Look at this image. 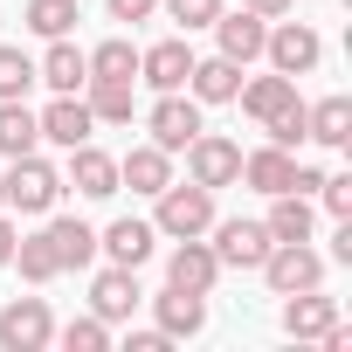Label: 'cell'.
<instances>
[{
  "label": "cell",
  "mask_w": 352,
  "mask_h": 352,
  "mask_svg": "<svg viewBox=\"0 0 352 352\" xmlns=\"http://www.w3.org/2000/svg\"><path fill=\"white\" fill-rule=\"evenodd\" d=\"M90 76H118V83H138V49H131L124 35L97 42V49H90Z\"/></svg>",
  "instance_id": "f1b7e54d"
},
{
  "label": "cell",
  "mask_w": 352,
  "mask_h": 352,
  "mask_svg": "<svg viewBox=\"0 0 352 352\" xmlns=\"http://www.w3.org/2000/svg\"><path fill=\"white\" fill-rule=\"evenodd\" d=\"M331 324H338V304H331V297L290 290V304H283V331H290V338H324Z\"/></svg>",
  "instance_id": "44dd1931"
},
{
  "label": "cell",
  "mask_w": 352,
  "mask_h": 352,
  "mask_svg": "<svg viewBox=\"0 0 352 352\" xmlns=\"http://www.w3.org/2000/svg\"><path fill=\"white\" fill-rule=\"evenodd\" d=\"M331 263H352V214H345L338 235H331Z\"/></svg>",
  "instance_id": "8d00e7d4"
},
{
  "label": "cell",
  "mask_w": 352,
  "mask_h": 352,
  "mask_svg": "<svg viewBox=\"0 0 352 352\" xmlns=\"http://www.w3.org/2000/svg\"><path fill=\"white\" fill-rule=\"evenodd\" d=\"M83 90H90L83 104H90L97 124H131V111H138V90H131V83H118V76H90Z\"/></svg>",
  "instance_id": "d4e9b609"
},
{
  "label": "cell",
  "mask_w": 352,
  "mask_h": 352,
  "mask_svg": "<svg viewBox=\"0 0 352 352\" xmlns=\"http://www.w3.org/2000/svg\"><path fill=\"white\" fill-rule=\"evenodd\" d=\"M28 283H49V276H63V263H56V249H49V235H21L14 242V256H8Z\"/></svg>",
  "instance_id": "f546056e"
},
{
  "label": "cell",
  "mask_w": 352,
  "mask_h": 352,
  "mask_svg": "<svg viewBox=\"0 0 352 352\" xmlns=\"http://www.w3.org/2000/svg\"><path fill=\"white\" fill-rule=\"evenodd\" d=\"M118 187H131V194H159V187H173V152H159V145H131V152L118 159Z\"/></svg>",
  "instance_id": "2e32d148"
},
{
  "label": "cell",
  "mask_w": 352,
  "mask_h": 352,
  "mask_svg": "<svg viewBox=\"0 0 352 352\" xmlns=\"http://www.w3.org/2000/svg\"><path fill=\"white\" fill-rule=\"evenodd\" d=\"M159 0H111V21H152Z\"/></svg>",
  "instance_id": "d590c367"
},
{
  "label": "cell",
  "mask_w": 352,
  "mask_h": 352,
  "mask_svg": "<svg viewBox=\"0 0 352 352\" xmlns=\"http://www.w3.org/2000/svg\"><path fill=\"white\" fill-rule=\"evenodd\" d=\"M14 242H21V235H14V221H8V208H0V270H8V256H14Z\"/></svg>",
  "instance_id": "ab89813d"
},
{
  "label": "cell",
  "mask_w": 352,
  "mask_h": 352,
  "mask_svg": "<svg viewBox=\"0 0 352 352\" xmlns=\"http://www.w3.org/2000/svg\"><path fill=\"white\" fill-rule=\"evenodd\" d=\"M152 242H159V228H152V221H131V214L97 235V249H104L111 263H124V270H145V263H152Z\"/></svg>",
  "instance_id": "9a60e30c"
},
{
  "label": "cell",
  "mask_w": 352,
  "mask_h": 352,
  "mask_svg": "<svg viewBox=\"0 0 352 352\" xmlns=\"http://www.w3.org/2000/svg\"><path fill=\"white\" fill-rule=\"evenodd\" d=\"M290 173H297V159H290L283 145H263V152H242V173H235V180H249L256 194H290Z\"/></svg>",
  "instance_id": "7402d4cb"
},
{
  "label": "cell",
  "mask_w": 352,
  "mask_h": 352,
  "mask_svg": "<svg viewBox=\"0 0 352 352\" xmlns=\"http://www.w3.org/2000/svg\"><path fill=\"white\" fill-rule=\"evenodd\" d=\"M63 201V173L42 159V152H21L14 166H8V208H21V214H49Z\"/></svg>",
  "instance_id": "7a4b0ae2"
},
{
  "label": "cell",
  "mask_w": 352,
  "mask_h": 352,
  "mask_svg": "<svg viewBox=\"0 0 352 352\" xmlns=\"http://www.w3.org/2000/svg\"><path fill=\"white\" fill-rule=\"evenodd\" d=\"M145 131H152V145H159V152H187V145H194V131H201V104H194L187 90H159V104H152Z\"/></svg>",
  "instance_id": "5b68a950"
},
{
  "label": "cell",
  "mask_w": 352,
  "mask_h": 352,
  "mask_svg": "<svg viewBox=\"0 0 352 352\" xmlns=\"http://www.w3.org/2000/svg\"><path fill=\"white\" fill-rule=\"evenodd\" d=\"M56 338V318L42 297H14V304H0V352H42Z\"/></svg>",
  "instance_id": "8992f818"
},
{
  "label": "cell",
  "mask_w": 352,
  "mask_h": 352,
  "mask_svg": "<svg viewBox=\"0 0 352 352\" xmlns=\"http://www.w3.org/2000/svg\"><path fill=\"white\" fill-rule=\"evenodd\" d=\"M214 276H221V263H214V249H208L201 235H187L180 249H173V263H166V283H173V290H194V297H208Z\"/></svg>",
  "instance_id": "4fadbf2b"
},
{
  "label": "cell",
  "mask_w": 352,
  "mask_h": 352,
  "mask_svg": "<svg viewBox=\"0 0 352 352\" xmlns=\"http://www.w3.org/2000/svg\"><path fill=\"white\" fill-rule=\"evenodd\" d=\"M235 97H242V111H249V118H270L276 104H290V97H297V76H283V69H270V76H256V83H242Z\"/></svg>",
  "instance_id": "484cf974"
},
{
  "label": "cell",
  "mask_w": 352,
  "mask_h": 352,
  "mask_svg": "<svg viewBox=\"0 0 352 352\" xmlns=\"http://www.w3.org/2000/svg\"><path fill=\"white\" fill-rule=\"evenodd\" d=\"M318 201H324L331 221H345V214H352V173H324V180H318Z\"/></svg>",
  "instance_id": "e575fe53"
},
{
  "label": "cell",
  "mask_w": 352,
  "mask_h": 352,
  "mask_svg": "<svg viewBox=\"0 0 352 352\" xmlns=\"http://www.w3.org/2000/svg\"><path fill=\"white\" fill-rule=\"evenodd\" d=\"M242 8L263 14V21H283V14H290V0H242Z\"/></svg>",
  "instance_id": "f35d334b"
},
{
  "label": "cell",
  "mask_w": 352,
  "mask_h": 352,
  "mask_svg": "<svg viewBox=\"0 0 352 352\" xmlns=\"http://www.w3.org/2000/svg\"><path fill=\"white\" fill-rule=\"evenodd\" d=\"M214 35H221V56H228L235 69H249V63L263 56V35H270V21H263V14H249V8H235V14L221 8V14H214Z\"/></svg>",
  "instance_id": "30bf717a"
},
{
  "label": "cell",
  "mask_w": 352,
  "mask_h": 352,
  "mask_svg": "<svg viewBox=\"0 0 352 352\" xmlns=\"http://www.w3.org/2000/svg\"><path fill=\"white\" fill-rule=\"evenodd\" d=\"M208 228H214L208 249H214L221 270H263V256H270V228L263 221H242L235 214V221H208Z\"/></svg>",
  "instance_id": "52a82bcc"
},
{
  "label": "cell",
  "mask_w": 352,
  "mask_h": 352,
  "mask_svg": "<svg viewBox=\"0 0 352 352\" xmlns=\"http://www.w3.org/2000/svg\"><path fill=\"white\" fill-rule=\"evenodd\" d=\"M42 235H49V249H56L63 270H90V263H97V228H90V221L49 208V228H42Z\"/></svg>",
  "instance_id": "5bb4252c"
},
{
  "label": "cell",
  "mask_w": 352,
  "mask_h": 352,
  "mask_svg": "<svg viewBox=\"0 0 352 352\" xmlns=\"http://www.w3.org/2000/svg\"><path fill=\"white\" fill-rule=\"evenodd\" d=\"M56 338H63L69 352H104V345H111V324H104V318L90 311V318H69V324H63Z\"/></svg>",
  "instance_id": "1f68e13d"
},
{
  "label": "cell",
  "mask_w": 352,
  "mask_h": 352,
  "mask_svg": "<svg viewBox=\"0 0 352 352\" xmlns=\"http://www.w3.org/2000/svg\"><path fill=\"white\" fill-rule=\"evenodd\" d=\"M21 14H28V28H35L42 42H56V35H69V28L83 21V14H76V0H28Z\"/></svg>",
  "instance_id": "4dcf8cb0"
},
{
  "label": "cell",
  "mask_w": 352,
  "mask_h": 352,
  "mask_svg": "<svg viewBox=\"0 0 352 352\" xmlns=\"http://www.w3.org/2000/svg\"><path fill=\"white\" fill-rule=\"evenodd\" d=\"M28 90H35V63L0 42V97H28Z\"/></svg>",
  "instance_id": "d6a6232c"
},
{
  "label": "cell",
  "mask_w": 352,
  "mask_h": 352,
  "mask_svg": "<svg viewBox=\"0 0 352 352\" xmlns=\"http://www.w3.org/2000/svg\"><path fill=\"white\" fill-rule=\"evenodd\" d=\"M63 187H76L83 201H111V194H118V159H111V152H97L90 138H83V145H69V180H63Z\"/></svg>",
  "instance_id": "9c48e42d"
},
{
  "label": "cell",
  "mask_w": 352,
  "mask_h": 352,
  "mask_svg": "<svg viewBox=\"0 0 352 352\" xmlns=\"http://www.w3.org/2000/svg\"><path fill=\"white\" fill-rule=\"evenodd\" d=\"M235 90H242V69L228 63V56H194V69H187V97L194 104H235Z\"/></svg>",
  "instance_id": "ac0fdd59"
},
{
  "label": "cell",
  "mask_w": 352,
  "mask_h": 352,
  "mask_svg": "<svg viewBox=\"0 0 352 352\" xmlns=\"http://www.w3.org/2000/svg\"><path fill=\"white\" fill-rule=\"evenodd\" d=\"M311 138L318 145H352V97H324V104H311Z\"/></svg>",
  "instance_id": "4316f807"
},
{
  "label": "cell",
  "mask_w": 352,
  "mask_h": 352,
  "mask_svg": "<svg viewBox=\"0 0 352 352\" xmlns=\"http://www.w3.org/2000/svg\"><path fill=\"white\" fill-rule=\"evenodd\" d=\"M263 283H270L276 297H290V290H318V283H324V256H318L311 242H270V256H263Z\"/></svg>",
  "instance_id": "3957f363"
},
{
  "label": "cell",
  "mask_w": 352,
  "mask_h": 352,
  "mask_svg": "<svg viewBox=\"0 0 352 352\" xmlns=\"http://www.w3.org/2000/svg\"><path fill=\"white\" fill-rule=\"evenodd\" d=\"M270 242H311L318 214H311V194H270V214H263Z\"/></svg>",
  "instance_id": "ffe728a7"
},
{
  "label": "cell",
  "mask_w": 352,
  "mask_h": 352,
  "mask_svg": "<svg viewBox=\"0 0 352 352\" xmlns=\"http://www.w3.org/2000/svg\"><path fill=\"white\" fill-rule=\"evenodd\" d=\"M90 311H97L104 324H124V318L138 311V270H124V263L97 270V283H90Z\"/></svg>",
  "instance_id": "7c38bea8"
},
{
  "label": "cell",
  "mask_w": 352,
  "mask_h": 352,
  "mask_svg": "<svg viewBox=\"0 0 352 352\" xmlns=\"http://www.w3.org/2000/svg\"><path fill=\"white\" fill-rule=\"evenodd\" d=\"M235 173H242V145L201 124L194 145H187V180L194 187H235Z\"/></svg>",
  "instance_id": "277c9868"
},
{
  "label": "cell",
  "mask_w": 352,
  "mask_h": 352,
  "mask_svg": "<svg viewBox=\"0 0 352 352\" xmlns=\"http://www.w3.org/2000/svg\"><path fill=\"white\" fill-rule=\"evenodd\" d=\"M159 201V214H152V228L159 235H173V242H187V235H208V221H214V187H159L152 194Z\"/></svg>",
  "instance_id": "6da1fadb"
},
{
  "label": "cell",
  "mask_w": 352,
  "mask_h": 352,
  "mask_svg": "<svg viewBox=\"0 0 352 352\" xmlns=\"http://www.w3.org/2000/svg\"><path fill=\"white\" fill-rule=\"evenodd\" d=\"M35 124H42V138H49V145H63V152H69V145H83V138H90V124H97V118H90V104H83V97H56Z\"/></svg>",
  "instance_id": "d6986e66"
},
{
  "label": "cell",
  "mask_w": 352,
  "mask_h": 352,
  "mask_svg": "<svg viewBox=\"0 0 352 352\" xmlns=\"http://www.w3.org/2000/svg\"><path fill=\"white\" fill-rule=\"evenodd\" d=\"M152 311H159V331H166V338H194V331L208 324V297L173 290V283H166V297H152Z\"/></svg>",
  "instance_id": "603a6c76"
},
{
  "label": "cell",
  "mask_w": 352,
  "mask_h": 352,
  "mask_svg": "<svg viewBox=\"0 0 352 352\" xmlns=\"http://www.w3.org/2000/svg\"><path fill=\"white\" fill-rule=\"evenodd\" d=\"M187 69H194V49H187V42H152V49H138V76H145L152 90H187Z\"/></svg>",
  "instance_id": "e0dca14e"
},
{
  "label": "cell",
  "mask_w": 352,
  "mask_h": 352,
  "mask_svg": "<svg viewBox=\"0 0 352 352\" xmlns=\"http://www.w3.org/2000/svg\"><path fill=\"white\" fill-rule=\"evenodd\" d=\"M263 131H270V145H283V152H290V145H304V138H311V104H304V97L276 104V111L263 118Z\"/></svg>",
  "instance_id": "83f0119b"
},
{
  "label": "cell",
  "mask_w": 352,
  "mask_h": 352,
  "mask_svg": "<svg viewBox=\"0 0 352 352\" xmlns=\"http://www.w3.org/2000/svg\"><path fill=\"white\" fill-rule=\"evenodd\" d=\"M263 56H270V69H283V76H311V69H318V56H324V42H318V28L283 21V28H270V35H263Z\"/></svg>",
  "instance_id": "ba28073f"
},
{
  "label": "cell",
  "mask_w": 352,
  "mask_h": 352,
  "mask_svg": "<svg viewBox=\"0 0 352 352\" xmlns=\"http://www.w3.org/2000/svg\"><path fill=\"white\" fill-rule=\"evenodd\" d=\"M0 208H8V173H0Z\"/></svg>",
  "instance_id": "60d3db41"
},
{
  "label": "cell",
  "mask_w": 352,
  "mask_h": 352,
  "mask_svg": "<svg viewBox=\"0 0 352 352\" xmlns=\"http://www.w3.org/2000/svg\"><path fill=\"white\" fill-rule=\"evenodd\" d=\"M42 145V124L28 111V97H0V159H21Z\"/></svg>",
  "instance_id": "cb8c5ba5"
},
{
  "label": "cell",
  "mask_w": 352,
  "mask_h": 352,
  "mask_svg": "<svg viewBox=\"0 0 352 352\" xmlns=\"http://www.w3.org/2000/svg\"><path fill=\"white\" fill-rule=\"evenodd\" d=\"M124 345H131V352H166V345H173V338H166V331H131V338H124Z\"/></svg>",
  "instance_id": "74e56055"
},
{
  "label": "cell",
  "mask_w": 352,
  "mask_h": 352,
  "mask_svg": "<svg viewBox=\"0 0 352 352\" xmlns=\"http://www.w3.org/2000/svg\"><path fill=\"white\" fill-rule=\"evenodd\" d=\"M159 8H166L173 21H180L187 35H194V28H214V14H221V0H159Z\"/></svg>",
  "instance_id": "836d02e7"
},
{
  "label": "cell",
  "mask_w": 352,
  "mask_h": 352,
  "mask_svg": "<svg viewBox=\"0 0 352 352\" xmlns=\"http://www.w3.org/2000/svg\"><path fill=\"white\" fill-rule=\"evenodd\" d=\"M35 83H49L56 97H76V90L90 83V56H83L69 35H56V42H49V56L35 63Z\"/></svg>",
  "instance_id": "8fae6325"
}]
</instances>
